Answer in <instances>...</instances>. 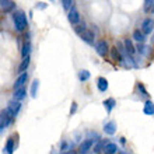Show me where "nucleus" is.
I'll list each match as a JSON object with an SVG mask.
<instances>
[{"label":"nucleus","mask_w":154,"mask_h":154,"mask_svg":"<svg viewBox=\"0 0 154 154\" xmlns=\"http://www.w3.org/2000/svg\"><path fill=\"white\" fill-rule=\"evenodd\" d=\"M13 21H14V27L18 32H23L28 27V21H27V16L23 10H17L13 14Z\"/></svg>","instance_id":"f257e3e1"},{"label":"nucleus","mask_w":154,"mask_h":154,"mask_svg":"<svg viewBox=\"0 0 154 154\" xmlns=\"http://www.w3.org/2000/svg\"><path fill=\"white\" fill-rule=\"evenodd\" d=\"M95 51H97V53L101 57H105L108 55V52H109V46L106 44V41H104V39L97 41L95 42Z\"/></svg>","instance_id":"f03ea898"},{"label":"nucleus","mask_w":154,"mask_h":154,"mask_svg":"<svg viewBox=\"0 0 154 154\" xmlns=\"http://www.w3.org/2000/svg\"><path fill=\"white\" fill-rule=\"evenodd\" d=\"M6 109L8 111V114L11 115L13 118H16L17 115H18V112H20V109H21V102L11 100V101H8L7 108H6Z\"/></svg>","instance_id":"7ed1b4c3"},{"label":"nucleus","mask_w":154,"mask_h":154,"mask_svg":"<svg viewBox=\"0 0 154 154\" xmlns=\"http://www.w3.org/2000/svg\"><path fill=\"white\" fill-rule=\"evenodd\" d=\"M153 25H154V21L151 17H147L146 20L143 21L142 24V31L140 32L146 37V35H150V34H153Z\"/></svg>","instance_id":"20e7f679"},{"label":"nucleus","mask_w":154,"mask_h":154,"mask_svg":"<svg viewBox=\"0 0 154 154\" xmlns=\"http://www.w3.org/2000/svg\"><path fill=\"white\" fill-rule=\"evenodd\" d=\"M94 139H87V140H83L80 143V146H79V153L80 154H88L90 150L93 149L94 146Z\"/></svg>","instance_id":"39448f33"},{"label":"nucleus","mask_w":154,"mask_h":154,"mask_svg":"<svg viewBox=\"0 0 154 154\" xmlns=\"http://www.w3.org/2000/svg\"><path fill=\"white\" fill-rule=\"evenodd\" d=\"M79 35H80L81 39L84 41V42H87V44H94V41H95V34H94V31H91V29H88V28H84Z\"/></svg>","instance_id":"423d86ee"},{"label":"nucleus","mask_w":154,"mask_h":154,"mask_svg":"<svg viewBox=\"0 0 154 154\" xmlns=\"http://www.w3.org/2000/svg\"><path fill=\"white\" fill-rule=\"evenodd\" d=\"M67 18L72 24H79L80 23V13L76 7H73L72 10H69V14H67Z\"/></svg>","instance_id":"0eeeda50"},{"label":"nucleus","mask_w":154,"mask_h":154,"mask_svg":"<svg viewBox=\"0 0 154 154\" xmlns=\"http://www.w3.org/2000/svg\"><path fill=\"white\" fill-rule=\"evenodd\" d=\"M102 151H104V154H116L118 151H119V147H118L116 143H111L108 142L104 146V149H102Z\"/></svg>","instance_id":"6e6552de"},{"label":"nucleus","mask_w":154,"mask_h":154,"mask_svg":"<svg viewBox=\"0 0 154 154\" xmlns=\"http://www.w3.org/2000/svg\"><path fill=\"white\" fill-rule=\"evenodd\" d=\"M27 80H28V74H27V73H21L20 76L17 77L16 83H14V90L23 88V87H24V84L27 83Z\"/></svg>","instance_id":"1a4fd4ad"},{"label":"nucleus","mask_w":154,"mask_h":154,"mask_svg":"<svg viewBox=\"0 0 154 154\" xmlns=\"http://www.w3.org/2000/svg\"><path fill=\"white\" fill-rule=\"evenodd\" d=\"M123 48H125L126 55H134V53H136V48H134L132 39H129V38H126L125 39V42H123Z\"/></svg>","instance_id":"9d476101"},{"label":"nucleus","mask_w":154,"mask_h":154,"mask_svg":"<svg viewBox=\"0 0 154 154\" xmlns=\"http://www.w3.org/2000/svg\"><path fill=\"white\" fill-rule=\"evenodd\" d=\"M16 7V3L13 0H0V8L3 11H11Z\"/></svg>","instance_id":"9b49d317"},{"label":"nucleus","mask_w":154,"mask_h":154,"mask_svg":"<svg viewBox=\"0 0 154 154\" xmlns=\"http://www.w3.org/2000/svg\"><path fill=\"white\" fill-rule=\"evenodd\" d=\"M27 97V90L23 87V88H18V90H14V94H13V100L14 101H18L20 102L21 100H24Z\"/></svg>","instance_id":"f8f14e48"},{"label":"nucleus","mask_w":154,"mask_h":154,"mask_svg":"<svg viewBox=\"0 0 154 154\" xmlns=\"http://www.w3.org/2000/svg\"><path fill=\"white\" fill-rule=\"evenodd\" d=\"M104 132H105L106 134H109V136H112V134L116 133V123H115L114 121L108 122V123H105V126H104Z\"/></svg>","instance_id":"ddd939ff"},{"label":"nucleus","mask_w":154,"mask_h":154,"mask_svg":"<svg viewBox=\"0 0 154 154\" xmlns=\"http://www.w3.org/2000/svg\"><path fill=\"white\" fill-rule=\"evenodd\" d=\"M97 87L101 93H105L106 90H108V80H106L105 77H98L97 79Z\"/></svg>","instance_id":"4468645a"},{"label":"nucleus","mask_w":154,"mask_h":154,"mask_svg":"<svg viewBox=\"0 0 154 154\" xmlns=\"http://www.w3.org/2000/svg\"><path fill=\"white\" fill-rule=\"evenodd\" d=\"M104 106H105L106 112H108V114H111V112H112V109L116 106V101H115V98H108V100H105V101H104Z\"/></svg>","instance_id":"2eb2a0df"},{"label":"nucleus","mask_w":154,"mask_h":154,"mask_svg":"<svg viewBox=\"0 0 154 154\" xmlns=\"http://www.w3.org/2000/svg\"><path fill=\"white\" fill-rule=\"evenodd\" d=\"M29 63H31V57H29V56L24 57V59H23V62H21L20 67H18V73H20V74H21V73H25V70L28 69Z\"/></svg>","instance_id":"dca6fc26"},{"label":"nucleus","mask_w":154,"mask_h":154,"mask_svg":"<svg viewBox=\"0 0 154 154\" xmlns=\"http://www.w3.org/2000/svg\"><path fill=\"white\" fill-rule=\"evenodd\" d=\"M29 53H31V42L29 41H25L24 45H23V51H21V56L23 59L27 56H29Z\"/></svg>","instance_id":"f3484780"},{"label":"nucleus","mask_w":154,"mask_h":154,"mask_svg":"<svg viewBox=\"0 0 154 154\" xmlns=\"http://www.w3.org/2000/svg\"><path fill=\"white\" fill-rule=\"evenodd\" d=\"M106 140H104V139H98V143H95L94 144V154H98V153H101L102 149H104V146L106 144Z\"/></svg>","instance_id":"a211bd4d"},{"label":"nucleus","mask_w":154,"mask_h":154,"mask_svg":"<svg viewBox=\"0 0 154 154\" xmlns=\"http://www.w3.org/2000/svg\"><path fill=\"white\" fill-rule=\"evenodd\" d=\"M4 150H6V153L7 154H13V151H14V136L8 137L7 143H6V147H4Z\"/></svg>","instance_id":"6ab92c4d"},{"label":"nucleus","mask_w":154,"mask_h":154,"mask_svg":"<svg viewBox=\"0 0 154 154\" xmlns=\"http://www.w3.org/2000/svg\"><path fill=\"white\" fill-rule=\"evenodd\" d=\"M144 114L150 115V116L154 115V105H153V101H151V100H149V101L144 104Z\"/></svg>","instance_id":"aec40b11"},{"label":"nucleus","mask_w":154,"mask_h":154,"mask_svg":"<svg viewBox=\"0 0 154 154\" xmlns=\"http://www.w3.org/2000/svg\"><path fill=\"white\" fill-rule=\"evenodd\" d=\"M109 52H111V56H112V60H115V62H122L123 60V57L121 56V53L118 52V49L115 48H109Z\"/></svg>","instance_id":"412c9836"},{"label":"nucleus","mask_w":154,"mask_h":154,"mask_svg":"<svg viewBox=\"0 0 154 154\" xmlns=\"http://www.w3.org/2000/svg\"><path fill=\"white\" fill-rule=\"evenodd\" d=\"M133 39L136 41V42H139V44H143V42L146 41V37H144L139 29H134L133 31Z\"/></svg>","instance_id":"4be33fe9"},{"label":"nucleus","mask_w":154,"mask_h":154,"mask_svg":"<svg viewBox=\"0 0 154 154\" xmlns=\"http://www.w3.org/2000/svg\"><path fill=\"white\" fill-rule=\"evenodd\" d=\"M91 77V74H90L88 70H80L79 72V80L80 81H87Z\"/></svg>","instance_id":"5701e85b"},{"label":"nucleus","mask_w":154,"mask_h":154,"mask_svg":"<svg viewBox=\"0 0 154 154\" xmlns=\"http://www.w3.org/2000/svg\"><path fill=\"white\" fill-rule=\"evenodd\" d=\"M38 87H39V81H38V80H34L32 84H31V97H32V98L37 97Z\"/></svg>","instance_id":"b1692460"},{"label":"nucleus","mask_w":154,"mask_h":154,"mask_svg":"<svg viewBox=\"0 0 154 154\" xmlns=\"http://www.w3.org/2000/svg\"><path fill=\"white\" fill-rule=\"evenodd\" d=\"M62 6L66 10H72L74 7V2H72V0H62Z\"/></svg>","instance_id":"393cba45"},{"label":"nucleus","mask_w":154,"mask_h":154,"mask_svg":"<svg viewBox=\"0 0 154 154\" xmlns=\"http://www.w3.org/2000/svg\"><path fill=\"white\" fill-rule=\"evenodd\" d=\"M139 51V53H142V55H144V53H147V49H149V46H146V45H142L139 44L137 48H136Z\"/></svg>","instance_id":"a878e982"},{"label":"nucleus","mask_w":154,"mask_h":154,"mask_svg":"<svg viewBox=\"0 0 154 154\" xmlns=\"http://www.w3.org/2000/svg\"><path fill=\"white\" fill-rule=\"evenodd\" d=\"M153 4H154V2L153 0H147V2H144V11H147L149 13V10H153Z\"/></svg>","instance_id":"bb28decb"},{"label":"nucleus","mask_w":154,"mask_h":154,"mask_svg":"<svg viewBox=\"0 0 154 154\" xmlns=\"http://www.w3.org/2000/svg\"><path fill=\"white\" fill-rule=\"evenodd\" d=\"M77 111V102H72V108H70V115H74Z\"/></svg>","instance_id":"cd10ccee"},{"label":"nucleus","mask_w":154,"mask_h":154,"mask_svg":"<svg viewBox=\"0 0 154 154\" xmlns=\"http://www.w3.org/2000/svg\"><path fill=\"white\" fill-rule=\"evenodd\" d=\"M137 87H139V88H140V91H142V93H143V95H147V91H146V88L143 87V84H142V83H139V84H137Z\"/></svg>","instance_id":"c85d7f7f"},{"label":"nucleus","mask_w":154,"mask_h":154,"mask_svg":"<svg viewBox=\"0 0 154 154\" xmlns=\"http://www.w3.org/2000/svg\"><path fill=\"white\" fill-rule=\"evenodd\" d=\"M3 129H4V126H3V122H2V116H0V133L3 132Z\"/></svg>","instance_id":"c756f323"},{"label":"nucleus","mask_w":154,"mask_h":154,"mask_svg":"<svg viewBox=\"0 0 154 154\" xmlns=\"http://www.w3.org/2000/svg\"><path fill=\"white\" fill-rule=\"evenodd\" d=\"M63 154H77V153L74 150H67V151H65Z\"/></svg>","instance_id":"7c9ffc66"},{"label":"nucleus","mask_w":154,"mask_h":154,"mask_svg":"<svg viewBox=\"0 0 154 154\" xmlns=\"http://www.w3.org/2000/svg\"><path fill=\"white\" fill-rule=\"evenodd\" d=\"M45 6H46V3H39V7L41 8H45Z\"/></svg>","instance_id":"2f4dec72"}]
</instances>
